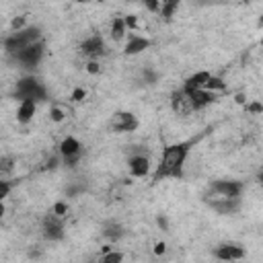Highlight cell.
Wrapping results in <instances>:
<instances>
[{
  "instance_id": "5bb4252c",
  "label": "cell",
  "mask_w": 263,
  "mask_h": 263,
  "mask_svg": "<svg viewBox=\"0 0 263 263\" xmlns=\"http://www.w3.org/2000/svg\"><path fill=\"white\" fill-rule=\"evenodd\" d=\"M125 37H127V41H125V47H123V55H140L152 45V41L148 37L138 35V33H129Z\"/></svg>"
},
{
  "instance_id": "603a6c76",
  "label": "cell",
  "mask_w": 263,
  "mask_h": 263,
  "mask_svg": "<svg viewBox=\"0 0 263 263\" xmlns=\"http://www.w3.org/2000/svg\"><path fill=\"white\" fill-rule=\"evenodd\" d=\"M47 115H49V121H53V123H62V121L66 119V109L60 107V105H51Z\"/></svg>"
},
{
  "instance_id": "cb8c5ba5",
  "label": "cell",
  "mask_w": 263,
  "mask_h": 263,
  "mask_svg": "<svg viewBox=\"0 0 263 263\" xmlns=\"http://www.w3.org/2000/svg\"><path fill=\"white\" fill-rule=\"evenodd\" d=\"M245 111H247V115H261L263 113V105L255 99V101H247L245 103Z\"/></svg>"
},
{
  "instance_id": "9a60e30c",
  "label": "cell",
  "mask_w": 263,
  "mask_h": 263,
  "mask_svg": "<svg viewBox=\"0 0 263 263\" xmlns=\"http://www.w3.org/2000/svg\"><path fill=\"white\" fill-rule=\"evenodd\" d=\"M35 113H37V103H35V101H31V99L18 101V107H16V121H18L21 125L31 123L33 117H35Z\"/></svg>"
},
{
  "instance_id": "5b68a950",
  "label": "cell",
  "mask_w": 263,
  "mask_h": 263,
  "mask_svg": "<svg viewBox=\"0 0 263 263\" xmlns=\"http://www.w3.org/2000/svg\"><path fill=\"white\" fill-rule=\"evenodd\" d=\"M245 191V183L234 179H216L210 181L208 191L203 195H220V197H240Z\"/></svg>"
},
{
  "instance_id": "d6986e66",
  "label": "cell",
  "mask_w": 263,
  "mask_h": 263,
  "mask_svg": "<svg viewBox=\"0 0 263 263\" xmlns=\"http://www.w3.org/2000/svg\"><path fill=\"white\" fill-rule=\"evenodd\" d=\"M179 8H181V0H160V8L156 14H160L162 21H173Z\"/></svg>"
},
{
  "instance_id": "e0dca14e",
  "label": "cell",
  "mask_w": 263,
  "mask_h": 263,
  "mask_svg": "<svg viewBox=\"0 0 263 263\" xmlns=\"http://www.w3.org/2000/svg\"><path fill=\"white\" fill-rule=\"evenodd\" d=\"M210 74H212V72H208V70H199V72L191 74L189 78H185V82L181 84V88H183L185 92L195 90V88H203V84H205V80H208Z\"/></svg>"
},
{
  "instance_id": "ffe728a7",
  "label": "cell",
  "mask_w": 263,
  "mask_h": 263,
  "mask_svg": "<svg viewBox=\"0 0 263 263\" xmlns=\"http://www.w3.org/2000/svg\"><path fill=\"white\" fill-rule=\"evenodd\" d=\"M109 35H111L113 41H121V39H125V35H127V27H125V23H123V16H115V18L111 21Z\"/></svg>"
},
{
  "instance_id": "d4e9b609",
  "label": "cell",
  "mask_w": 263,
  "mask_h": 263,
  "mask_svg": "<svg viewBox=\"0 0 263 263\" xmlns=\"http://www.w3.org/2000/svg\"><path fill=\"white\" fill-rule=\"evenodd\" d=\"M123 253H119V251H105V255L101 257V261H105V263H119V261H123Z\"/></svg>"
},
{
  "instance_id": "1f68e13d",
  "label": "cell",
  "mask_w": 263,
  "mask_h": 263,
  "mask_svg": "<svg viewBox=\"0 0 263 263\" xmlns=\"http://www.w3.org/2000/svg\"><path fill=\"white\" fill-rule=\"evenodd\" d=\"M70 99H72L74 103H80V101L86 99V90H84V88H74L72 95H70Z\"/></svg>"
},
{
  "instance_id": "4dcf8cb0",
  "label": "cell",
  "mask_w": 263,
  "mask_h": 263,
  "mask_svg": "<svg viewBox=\"0 0 263 263\" xmlns=\"http://www.w3.org/2000/svg\"><path fill=\"white\" fill-rule=\"evenodd\" d=\"M156 224H158V228L164 230V232L171 230V222H168V218H166L164 214H158V216H156Z\"/></svg>"
},
{
  "instance_id": "e575fe53",
  "label": "cell",
  "mask_w": 263,
  "mask_h": 263,
  "mask_svg": "<svg viewBox=\"0 0 263 263\" xmlns=\"http://www.w3.org/2000/svg\"><path fill=\"white\" fill-rule=\"evenodd\" d=\"M4 214H6V208H4V203L0 201V220H2V216H4Z\"/></svg>"
},
{
  "instance_id": "6da1fadb",
  "label": "cell",
  "mask_w": 263,
  "mask_h": 263,
  "mask_svg": "<svg viewBox=\"0 0 263 263\" xmlns=\"http://www.w3.org/2000/svg\"><path fill=\"white\" fill-rule=\"evenodd\" d=\"M197 140H185V142H175L171 146H166L160 154V160L156 164V171L152 175L154 183L164 181V179H181L183 177V168L187 162V156L191 152V146Z\"/></svg>"
},
{
  "instance_id": "836d02e7",
  "label": "cell",
  "mask_w": 263,
  "mask_h": 263,
  "mask_svg": "<svg viewBox=\"0 0 263 263\" xmlns=\"http://www.w3.org/2000/svg\"><path fill=\"white\" fill-rule=\"evenodd\" d=\"M164 251H166V245H164V242H162V240H160V242H156V245H154V255H162V253H164Z\"/></svg>"
},
{
  "instance_id": "8fae6325",
  "label": "cell",
  "mask_w": 263,
  "mask_h": 263,
  "mask_svg": "<svg viewBox=\"0 0 263 263\" xmlns=\"http://www.w3.org/2000/svg\"><path fill=\"white\" fill-rule=\"evenodd\" d=\"M150 166H152L150 156H146V154H142V152L132 154L129 160H127V171H129V175L136 177V179L146 177V175L150 173Z\"/></svg>"
},
{
  "instance_id": "4fadbf2b",
  "label": "cell",
  "mask_w": 263,
  "mask_h": 263,
  "mask_svg": "<svg viewBox=\"0 0 263 263\" xmlns=\"http://www.w3.org/2000/svg\"><path fill=\"white\" fill-rule=\"evenodd\" d=\"M189 99H191V105H193V111H201L210 105H214L218 101V92H212V90H205V88H195V90H189L187 92Z\"/></svg>"
},
{
  "instance_id": "44dd1931",
  "label": "cell",
  "mask_w": 263,
  "mask_h": 263,
  "mask_svg": "<svg viewBox=\"0 0 263 263\" xmlns=\"http://www.w3.org/2000/svg\"><path fill=\"white\" fill-rule=\"evenodd\" d=\"M203 88L205 90H212V92H226V88H228V82L224 80V78H220V76H214V74H210L208 76V80H205V84H203Z\"/></svg>"
},
{
  "instance_id": "7402d4cb",
  "label": "cell",
  "mask_w": 263,
  "mask_h": 263,
  "mask_svg": "<svg viewBox=\"0 0 263 263\" xmlns=\"http://www.w3.org/2000/svg\"><path fill=\"white\" fill-rule=\"evenodd\" d=\"M16 168V160L12 156H0V177L12 175Z\"/></svg>"
},
{
  "instance_id": "30bf717a",
  "label": "cell",
  "mask_w": 263,
  "mask_h": 263,
  "mask_svg": "<svg viewBox=\"0 0 263 263\" xmlns=\"http://www.w3.org/2000/svg\"><path fill=\"white\" fill-rule=\"evenodd\" d=\"M245 255H247L245 247L238 242H224L214 249V257L220 261H240V259H245Z\"/></svg>"
},
{
  "instance_id": "7a4b0ae2",
  "label": "cell",
  "mask_w": 263,
  "mask_h": 263,
  "mask_svg": "<svg viewBox=\"0 0 263 263\" xmlns=\"http://www.w3.org/2000/svg\"><path fill=\"white\" fill-rule=\"evenodd\" d=\"M39 39H43L41 29H39V27H31V25H27L25 29L10 31V33L4 37L2 47H4L6 53H14V51H18V49H23V47H27V45L39 41Z\"/></svg>"
},
{
  "instance_id": "f1b7e54d",
  "label": "cell",
  "mask_w": 263,
  "mask_h": 263,
  "mask_svg": "<svg viewBox=\"0 0 263 263\" xmlns=\"http://www.w3.org/2000/svg\"><path fill=\"white\" fill-rule=\"evenodd\" d=\"M148 12H158V8H160V0H138Z\"/></svg>"
},
{
  "instance_id": "52a82bcc",
  "label": "cell",
  "mask_w": 263,
  "mask_h": 263,
  "mask_svg": "<svg viewBox=\"0 0 263 263\" xmlns=\"http://www.w3.org/2000/svg\"><path fill=\"white\" fill-rule=\"evenodd\" d=\"M203 201L210 210L220 216H230L240 210V197H220V195H203Z\"/></svg>"
},
{
  "instance_id": "484cf974",
  "label": "cell",
  "mask_w": 263,
  "mask_h": 263,
  "mask_svg": "<svg viewBox=\"0 0 263 263\" xmlns=\"http://www.w3.org/2000/svg\"><path fill=\"white\" fill-rule=\"evenodd\" d=\"M49 212L55 214V216H60V218H66V214H68V203H66L64 199H60V201H55V203L51 205Z\"/></svg>"
},
{
  "instance_id": "d6a6232c",
  "label": "cell",
  "mask_w": 263,
  "mask_h": 263,
  "mask_svg": "<svg viewBox=\"0 0 263 263\" xmlns=\"http://www.w3.org/2000/svg\"><path fill=\"white\" fill-rule=\"evenodd\" d=\"M123 23H125L127 29H136L138 27V16L136 14H125L123 16Z\"/></svg>"
},
{
  "instance_id": "ba28073f",
  "label": "cell",
  "mask_w": 263,
  "mask_h": 263,
  "mask_svg": "<svg viewBox=\"0 0 263 263\" xmlns=\"http://www.w3.org/2000/svg\"><path fill=\"white\" fill-rule=\"evenodd\" d=\"M41 234H43V238L49 240V242L62 240L64 234H66V230H64V218H60V216H55V214H51V212L45 214L43 220H41Z\"/></svg>"
},
{
  "instance_id": "8992f818",
  "label": "cell",
  "mask_w": 263,
  "mask_h": 263,
  "mask_svg": "<svg viewBox=\"0 0 263 263\" xmlns=\"http://www.w3.org/2000/svg\"><path fill=\"white\" fill-rule=\"evenodd\" d=\"M78 53L84 55L86 60H99V58H103V55L107 53L105 39H103L99 33L84 37V39L80 41V45H78Z\"/></svg>"
},
{
  "instance_id": "83f0119b",
  "label": "cell",
  "mask_w": 263,
  "mask_h": 263,
  "mask_svg": "<svg viewBox=\"0 0 263 263\" xmlns=\"http://www.w3.org/2000/svg\"><path fill=\"white\" fill-rule=\"evenodd\" d=\"M25 27H27V16H25V14L12 16V21H10V31H18V29H25Z\"/></svg>"
},
{
  "instance_id": "2e32d148",
  "label": "cell",
  "mask_w": 263,
  "mask_h": 263,
  "mask_svg": "<svg viewBox=\"0 0 263 263\" xmlns=\"http://www.w3.org/2000/svg\"><path fill=\"white\" fill-rule=\"evenodd\" d=\"M101 234H103V236H105L109 242H117V240H121V238L125 236V228H123L119 222L109 220V222H105V224H103Z\"/></svg>"
},
{
  "instance_id": "d590c367",
  "label": "cell",
  "mask_w": 263,
  "mask_h": 263,
  "mask_svg": "<svg viewBox=\"0 0 263 263\" xmlns=\"http://www.w3.org/2000/svg\"><path fill=\"white\" fill-rule=\"evenodd\" d=\"M78 2H92V0H78Z\"/></svg>"
},
{
  "instance_id": "f546056e",
  "label": "cell",
  "mask_w": 263,
  "mask_h": 263,
  "mask_svg": "<svg viewBox=\"0 0 263 263\" xmlns=\"http://www.w3.org/2000/svg\"><path fill=\"white\" fill-rule=\"evenodd\" d=\"M84 70H86L88 74H99L103 68H101V62H99V60H88L86 66H84Z\"/></svg>"
},
{
  "instance_id": "4316f807",
  "label": "cell",
  "mask_w": 263,
  "mask_h": 263,
  "mask_svg": "<svg viewBox=\"0 0 263 263\" xmlns=\"http://www.w3.org/2000/svg\"><path fill=\"white\" fill-rule=\"evenodd\" d=\"M12 187H14L12 181H8V179H0V201H4V199L10 195Z\"/></svg>"
},
{
  "instance_id": "9c48e42d",
  "label": "cell",
  "mask_w": 263,
  "mask_h": 263,
  "mask_svg": "<svg viewBox=\"0 0 263 263\" xmlns=\"http://www.w3.org/2000/svg\"><path fill=\"white\" fill-rule=\"evenodd\" d=\"M111 127L117 134H132L140 127V121L132 111H117V113H113Z\"/></svg>"
},
{
  "instance_id": "277c9868",
  "label": "cell",
  "mask_w": 263,
  "mask_h": 263,
  "mask_svg": "<svg viewBox=\"0 0 263 263\" xmlns=\"http://www.w3.org/2000/svg\"><path fill=\"white\" fill-rule=\"evenodd\" d=\"M8 55H10L18 66H23V68H35V66L41 64V60H43V55H45V41L39 39V41L31 43V45H27V47L14 51V53H8Z\"/></svg>"
},
{
  "instance_id": "7c38bea8",
  "label": "cell",
  "mask_w": 263,
  "mask_h": 263,
  "mask_svg": "<svg viewBox=\"0 0 263 263\" xmlns=\"http://www.w3.org/2000/svg\"><path fill=\"white\" fill-rule=\"evenodd\" d=\"M171 109H173L175 115H181V117L195 113L193 111V105H191V99H189V95L183 88H179V90H175L171 95Z\"/></svg>"
},
{
  "instance_id": "ac0fdd59",
  "label": "cell",
  "mask_w": 263,
  "mask_h": 263,
  "mask_svg": "<svg viewBox=\"0 0 263 263\" xmlns=\"http://www.w3.org/2000/svg\"><path fill=\"white\" fill-rule=\"evenodd\" d=\"M58 152H60V156H70V154L82 152V144H80L78 138H74V136H66V138L60 142Z\"/></svg>"
},
{
  "instance_id": "3957f363",
  "label": "cell",
  "mask_w": 263,
  "mask_h": 263,
  "mask_svg": "<svg viewBox=\"0 0 263 263\" xmlns=\"http://www.w3.org/2000/svg\"><path fill=\"white\" fill-rule=\"evenodd\" d=\"M14 97H16L18 101L31 99V101H35V103H41V101H47V99H49L45 84H43L39 78L31 76V74L16 80V84H14Z\"/></svg>"
}]
</instances>
